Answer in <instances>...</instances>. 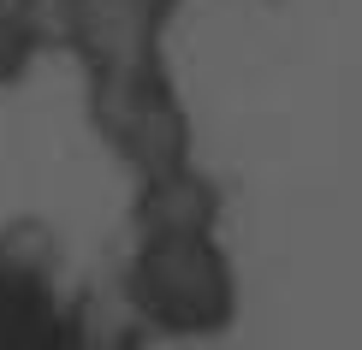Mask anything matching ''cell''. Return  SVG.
Segmentation results:
<instances>
[{"label":"cell","instance_id":"3","mask_svg":"<svg viewBox=\"0 0 362 350\" xmlns=\"http://www.w3.org/2000/svg\"><path fill=\"white\" fill-rule=\"evenodd\" d=\"M185 0H48V48L71 54L83 78L167 66V24Z\"/></svg>","mask_w":362,"mask_h":350},{"label":"cell","instance_id":"2","mask_svg":"<svg viewBox=\"0 0 362 350\" xmlns=\"http://www.w3.org/2000/svg\"><path fill=\"white\" fill-rule=\"evenodd\" d=\"M83 89H89V125L113 148V161L131 173V185L196 161L190 113H185V95H178L167 66L83 78Z\"/></svg>","mask_w":362,"mask_h":350},{"label":"cell","instance_id":"5","mask_svg":"<svg viewBox=\"0 0 362 350\" xmlns=\"http://www.w3.org/2000/svg\"><path fill=\"white\" fill-rule=\"evenodd\" d=\"M59 273V238L48 220L18 214L0 226V291L6 297H54Z\"/></svg>","mask_w":362,"mask_h":350},{"label":"cell","instance_id":"4","mask_svg":"<svg viewBox=\"0 0 362 350\" xmlns=\"http://www.w3.org/2000/svg\"><path fill=\"white\" fill-rule=\"evenodd\" d=\"M131 226L137 232H220V185L196 161L155 173V178H137Z\"/></svg>","mask_w":362,"mask_h":350},{"label":"cell","instance_id":"1","mask_svg":"<svg viewBox=\"0 0 362 350\" xmlns=\"http://www.w3.org/2000/svg\"><path fill=\"white\" fill-rule=\"evenodd\" d=\"M119 303L143 339H220L238 321V267L220 232H137L119 273Z\"/></svg>","mask_w":362,"mask_h":350}]
</instances>
